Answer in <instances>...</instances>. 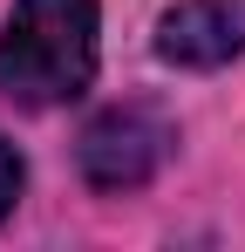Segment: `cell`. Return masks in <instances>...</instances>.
<instances>
[{"instance_id":"cell-2","label":"cell","mask_w":245,"mask_h":252,"mask_svg":"<svg viewBox=\"0 0 245 252\" xmlns=\"http://www.w3.org/2000/svg\"><path fill=\"white\" fill-rule=\"evenodd\" d=\"M170 143L177 129L163 109L150 102H116L102 116H89L75 143V164H82V184L89 191H143L163 164H170Z\"/></svg>"},{"instance_id":"cell-4","label":"cell","mask_w":245,"mask_h":252,"mask_svg":"<svg viewBox=\"0 0 245 252\" xmlns=\"http://www.w3.org/2000/svg\"><path fill=\"white\" fill-rule=\"evenodd\" d=\"M14 198H21V157H14V143L0 136V218L14 211Z\"/></svg>"},{"instance_id":"cell-1","label":"cell","mask_w":245,"mask_h":252,"mask_svg":"<svg viewBox=\"0 0 245 252\" xmlns=\"http://www.w3.org/2000/svg\"><path fill=\"white\" fill-rule=\"evenodd\" d=\"M102 62V14L95 0H14L0 28V89L28 109L75 102Z\"/></svg>"},{"instance_id":"cell-3","label":"cell","mask_w":245,"mask_h":252,"mask_svg":"<svg viewBox=\"0 0 245 252\" xmlns=\"http://www.w3.org/2000/svg\"><path fill=\"white\" fill-rule=\"evenodd\" d=\"M239 55H245V0H177V7H163L157 62L211 75V68H232Z\"/></svg>"}]
</instances>
